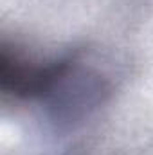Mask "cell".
<instances>
[{
	"label": "cell",
	"instance_id": "obj_1",
	"mask_svg": "<svg viewBox=\"0 0 153 155\" xmlns=\"http://www.w3.org/2000/svg\"><path fill=\"white\" fill-rule=\"evenodd\" d=\"M70 69V60H58L49 65L33 63L4 45L0 52V87L16 97H41L52 92Z\"/></svg>",
	"mask_w": 153,
	"mask_h": 155
}]
</instances>
